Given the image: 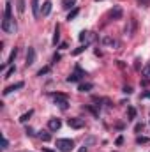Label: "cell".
Returning a JSON list of instances; mask_svg holds the SVG:
<instances>
[{
  "instance_id": "8",
  "label": "cell",
  "mask_w": 150,
  "mask_h": 152,
  "mask_svg": "<svg viewBox=\"0 0 150 152\" xmlns=\"http://www.w3.org/2000/svg\"><path fill=\"white\" fill-rule=\"evenodd\" d=\"M23 85H25L23 81H18V83H14V85H11V87H7V88L4 90V96H9V94H11L12 90H18V88H21Z\"/></svg>"
},
{
  "instance_id": "22",
  "label": "cell",
  "mask_w": 150,
  "mask_h": 152,
  "mask_svg": "<svg viewBox=\"0 0 150 152\" xmlns=\"http://www.w3.org/2000/svg\"><path fill=\"white\" fill-rule=\"evenodd\" d=\"M25 5H27L25 0H18V11L20 12H25Z\"/></svg>"
},
{
  "instance_id": "28",
  "label": "cell",
  "mask_w": 150,
  "mask_h": 152,
  "mask_svg": "<svg viewBox=\"0 0 150 152\" xmlns=\"http://www.w3.org/2000/svg\"><path fill=\"white\" fill-rule=\"evenodd\" d=\"M48 71H50V67H42V69H41V71L37 73V76H42V75H46Z\"/></svg>"
},
{
  "instance_id": "3",
  "label": "cell",
  "mask_w": 150,
  "mask_h": 152,
  "mask_svg": "<svg viewBox=\"0 0 150 152\" xmlns=\"http://www.w3.org/2000/svg\"><path fill=\"white\" fill-rule=\"evenodd\" d=\"M53 96V99H55V103L60 106V110H67V106H69V103H67V97L64 96V94H51Z\"/></svg>"
},
{
  "instance_id": "13",
  "label": "cell",
  "mask_w": 150,
  "mask_h": 152,
  "mask_svg": "<svg viewBox=\"0 0 150 152\" xmlns=\"http://www.w3.org/2000/svg\"><path fill=\"white\" fill-rule=\"evenodd\" d=\"M111 18H113V20H120V18H122V9H120L118 5L111 11Z\"/></svg>"
},
{
  "instance_id": "30",
  "label": "cell",
  "mask_w": 150,
  "mask_h": 152,
  "mask_svg": "<svg viewBox=\"0 0 150 152\" xmlns=\"http://www.w3.org/2000/svg\"><path fill=\"white\" fill-rule=\"evenodd\" d=\"M25 133H27L28 136H34V129H32V127H27V131H25Z\"/></svg>"
},
{
  "instance_id": "1",
  "label": "cell",
  "mask_w": 150,
  "mask_h": 152,
  "mask_svg": "<svg viewBox=\"0 0 150 152\" xmlns=\"http://www.w3.org/2000/svg\"><path fill=\"white\" fill-rule=\"evenodd\" d=\"M11 11H12V5H11V2H7L5 11H4V21H2V30L5 34H14V30H16V23L11 18Z\"/></svg>"
},
{
  "instance_id": "10",
  "label": "cell",
  "mask_w": 150,
  "mask_h": 152,
  "mask_svg": "<svg viewBox=\"0 0 150 152\" xmlns=\"http://www.w3.org/2000/svg\"><path fill=\"white\" fill-rule=\"evenodd\" d=\"M103 42H104L106 46H113V48H118V41H117V39H113V37H110V36L103 37Z\"/></svg>"
},
{
  "instance_id": "6",
  "label": "cell",
  "mask_w": 150,
  "mask_h": 152,
  "mask_svg": "<svg viewBox=\"0 0 150 152\" xmlns=\"http://www.w3.org/2000/svg\"><path fill=\"white\" fill-rule=\"evenodd\" d=\"M34 62H36V50L32 46H28V50H27V66H32Z\"/></svg>"
},
{
  "instance_id": "14",
  "label": "cell",
  "mask_w": 150,
  "mask_h": 152,
  "mask_svg": "<svg viewBox=\"0 0 150 152\" xmlns=\"http://www.w3.org/2000/svg\"><path fill=\"white\" fill-rule=\"evenodd\" d=\"M141 75L145 76V81H143V83L147 85V83H149V81H150V66H147V67H145V69L141 71Z\"/></svg>"
},
{
  "instance_id": "21",
  "label": "cell",
  "mask_w": 150,
  "mask_h": 152,
  "mask_svg": "<svg viewBox=\"0 0 150 152\" xmlns=\"http://www.w3.org/2000/svg\"><path fill=\"white\" fill-rule=\"evenodd\" d=\"M90 39V32H87V30H83L81 34H79V41L83 42V41H88Z\"/></svg>"
},
{
  "instance_id": "5",
  "label": "cell",
  "mask_w": 150,
  "mask_h": 152,
  "mask_svg": "<svg viewBox=\"0 0 150 152\" xmlns=\"http://www.w3.org/2000/svg\"><path fill=\"white\" fill-rule=\"evenodd\" d=\"M48 127H50V131H58V129L62 127L60 118H50V120H48Z\"/></svg>"
},
{
  "instance_id": "2",
  "label": "cell",
  "mask_w": 150,
  "mask_h": 152,
  "mask_svg": "<svg viewBox=\"0 0 150 152\" xmlns=\"http://www.w3.org/2000/svg\"><path fill=\"white\" fill-rule=\"evenodd\" d=\"M57 149L62 152H71L74 149V142L69 138H60V140H57Z\"/></svg>"
},
{
  "instance_id": "24",
  "label": "cell",
  "mask_w": 150,
  "mask_h": 152,
  "mask_svg": "<svg viewBox=\"0 0 150 152\" xmlns=\"http://www.w3.org/2000/svg\"><path fill=\"white\" fill-rule=\"evenodd\" d=\"M14 71H16V67H11V69L5 73V76H4V78H5V80H7V78H11V76L14 75Z\"/></svg>"
},
{
  "instance_id": "4",
  "label": "cell",
  "mask_w": 150,
  "mask_h": 152,
  "mask_svg": "<svg viewBox=\"0 0 150 152\" xmlns=\"http://www.w3.org/2000/svg\"><path fill=\"white\" fill-rule=\"evenodd\" d=\"M67 126L73 127V129H81L85 126L83 118H78V117H73V118H67Z\"/></svg>"
},
{
  "instance_id": "9",
  "label": "cell",
  "mask_w": 150,
  "mask_h": 152,
  "mask_svg": "<svg viewBox=\"0 0 150 152\" xmlns=\"http://www.w3.org/2000/svg\"><path fill=\"white\" fill-rule=\"evenodd\" d=\"M81 76H83V73H81L79 69H76V73H73L71 76H67V81H69V83H74V81H79V80H81Z\"/></svg>"
},
{
  "instance_id": "19",
  "label": "cell",
  "mask_w": 150,
  "mask_h": 152,
  "mask_svg": "<svg viewBox=\"0 0 150 152\" xmlns=\"http://www.w3.org/2000/svg\"><path fill=\"white\" fill-rule=\"evenodd\" d=\"M133 30H134V20H131L129 21V27H125V34L133 36Z\"/></svg>"
},
{
  "instance_id": "35",
  "label": "cell",
  "mask_w": 150,
  "mask_h": 152,
  "mask_svg": "<svg viewBox=\"0 0 150 152\" xmlns=\"http://www.w3.org/2000/svg\"><path fill=\"white\" fill-rule=\"evenodd\" d=\"M141 97H150V92H145V94H141Z\"/></svg>"
},
{
  "instance_id": "32",
  "label": "cell",
  "mask_w": 150,
  "mask_h": 152,
  "mask_svg": "<svg viewBox=\"0 0 150 152\" xmlns=\"http://www.w3.org/2000/svg\"><path fill=\"white\" fill-rule=\"evenodd\" d=\"M124 92H125V94H131V92H133V88H131V87H124Z\"/></svg>"
},
{
  "instance_id": "16",
  "label": "cell",
  "mask_w": 150,
  "mask_h": 152,
  "mask_svg": "<svg viewBox=\"0 0 150 152\" xmlns=\"http://www.w3.org/2000/svg\"><path fill=\"white\" fill-rule=\"evenodd\" d=\"M32 12L36 18L39 16V0H32Z\"/></svg>"
},
{
  "instance_id": "23",
  "label": "cell",
  "mask_w": 150,
  "mask_h": 152,
  "mask_svg": "<svg viewBox=\"0 0 150 152\" xmlns=\"http://www.w3.org/2000/svg\"><path fill=\"white\" fill-rule=\"evenodd\" d=\"M78 12H79L78 9H73V11L69 12V16H67V20H69V21H71V20H74L76 16H78Z\"/></svg>"
},
{
  "instance_id": "17",
  "label": "cell",
  "mask_w": 150,
  "mask_h": 152,
  "mask_svg": "<svg viewBox=\"0 0 150 152\" xmlns=\"http://www.w3.org/2000/svg\"><path fill=\"white\" fill-rule=\"evenodd\" d=\"M39 138H41L42 142H50V140H51L50 133H46V131H41V133H39Z\"/></svg>"
},
{
  "instance_id": "33",
  "label": "cell",
  "mask_w": 150,
  "mask_h": 152,
  "mask_svg": "<svg viewBox=\"0 0 150 152\" xmlns=\"http://www.w3.org/2000/svg\"><path fill=\"white\" fill-rule=\"evenodd\" d=\"M122 143H124V138H122V136H118V138H117V145H122Z\"/></svg>"
},
{
  "instance_id": "27",
  "label": "cell",
  "mask_w": 150,
  "mask_h": 152,
  "mask_svg": "<svg viewBox=\"0 0 150 152\" xmlns=\"http://www.w3.org/2000/svg\"><path fill=\"white\" fill-rule=\"evenodd\" d=\"M83 50H85V46H79V48H76L74 51H73V55H79V53H81Z\"/></svg>"
},
{
  "instance_id": "18",
  "label": "cell",
  "mask_w": 150,
  "mask_h": 152,
  "mask_svg": "<svg viewBox=\"0 0 150 152\" xmlns=\"http://www.w3.org/2000/svg\"><path fill=\"white\" fill-rule=\"evenodd\" d=\"M32 115H34V110H28V113H23L21 117H20V122H27Z\"/></svg>"
},
{
  "instance_id": "12",
  "label": "cell",
  "mask_w": 150,
  "mask_h": 152,
  "mask_svg": "<svg viewBox=\"0 0 150 152\" xmlns=\"http://www.w3.org/2000/svg\"><path fill=\"white\" fill-rule=\"evenodd\" d=\"M92 87H94L92 83H79L78 90H79V92H90V90H92Z\"/></svg>"
},
{
  "instance_id": "26",
  "label": "cell",
  "mask_w": 150,
  "mask_h": 152,
  "mask_svg": "<svg viewBox=\"0 0 150 152\" xmlns=\"http://www.w3.org/2000/svg\"><path fill=\"white\" fill-rule=\"evenodd\" d=\"M134 117H136V110L134 108H129V120H133Z\"/></svg>"
},
{
  "instance_id": "20",
  "label": "cell",
  "mask_w": 150,
  "mask_h": 152,
  "mask_svg": "<svg viewBox=\"0 0 150 152\" xmlns=\"http://www.w3.org/2000/svg\"><path fill=\"white\" fill-rule=\"evenodd\" d=\"M60 41V30H58V27H55V36H53V44L57 46V42Z\"/></svg>"
},
{
  "instance_id": "36",
  "label": "cell",
  "mask_w": 150,
  "mask_h": 152,
  "mask_svg": "<svg viewBox=\"0 0 150 152\" xmlns=\"http://www.w3.org/2000/svg\"><path fill=\"white\" fill-rule=\"evenodd\" d=\"M78 152H87V147H81V149H79Z\"/></svg>"
},
{
  "instance_id": "25",
  "label": "cell",
  "mask_w": 150,
  "mask_h": 152,
  "mask_svg": "<svg viewBox=\"0 0 150 152\" xmlns=\"http://www.w3.org/2000/svg\"><path fill=\"white\" fill-rule=\"evenodd\" d=\"M149 142V138H145V136H138L136 138V143H147Z\"/></svg>"
},
{
  "instance_id": "15",
  "label": "cell",
  "mask_w": 150,
  "mask_h": 152,
  "mask_svg": "<svg viewBox=\"0 0 150 152\" xmlns=\"http://www.w3.org/2000/svg\"><path fill=\"white\" fill-rule=\"evenodd\" d=\"M76 0H62V7L64 9H71V7H74Z\"/></svg>"
},
{
  "instance_id": "11",
  "label": "cell",
  "mask_w": 150,
  "mask_h": 152,
  "mask_svg": "<svg viewBox=\"0 0 150 152\" xmlns=\"http://www.w3.org/2000/svg\"><path fill=\"white\" fill-rule=\"evenodd\" d=\"M16 55H18V50H16V48H14V50H12V51H11V55H9V58H7V62H5V64H4V66H2V69H4V67H5V66H11V64H12V62H14V58H16Z\"/></svg>"
},
{
  "instance_id": "31",
  "label": "cell",
  "mask_w": 150,
  "mask_h": 152,
  "mask_svg": "<svg viewBox=\"0 0 150 152\" xmlns=\"http://www.w3.org/2000/svg\"><path fill=\"white\" fill-rule=\"evenodd\" d=\"M143 129V124H136V127H134V131L138 133V131H141Z\"/></svg>"
},
{
  "instance_id": "34",
  "label": "cell",
  "mask_w": 150,
  "mask_h": 152,
  "mask_svg": "<svg viewBox=\"0 0 150 152\" xmlns=\"http://www.w3.org/2000/svg\"><path fill=\"white\" fill-rule=\"evenodd\" d=\"M140 62H141V60H140V58H136V64H134V67H136L138 71H140Z\"/></svg>"
},
{
  "instance_id": "29",
  "label": "cell",
  "mask_w": 150,
  "mask_h": 152,
  "mask_svg": "<svg viewBox=\"0 0 150 152\" xmlns=\"http://www.w3.org/2000/svg\"><path fill=\"white\" fill-rule=\"evenodd\" d=\"M9 147V142H7V138H4L2 140V149H7Z\"/></svg>"
},
{
  "instance_id": "7",
  "label": "cell",
  "mask_w": 150,
  "mask_h": 152,
  "mask_svg": "<svg viewBox=\"0 0 150 152\" xmlns=\"http://www.w3.org/2000/svg\"><path fill=\"white\" fill-rule=\"evenodd\" d=\"M50 12H51V0H46V2L42 4L41 14H42V16H50Z\"/></svg>"
}]
</instances>
